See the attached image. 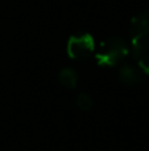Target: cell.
Segmentation results:
<instances>
[{
	"mask_svg": "<svg viewBox=\"0 0 149 151\" xmlns=\"http://www.w3.org/2000/svg\"><path fill=\"white\" fill-rule=\"evenodd\" d=\"M129 49L127 42L121 37H108L104 41L100 42L96 53L95 60L99 66H116L124 61V58L128 56Z\"/></svg>",
	"mask_w": 149,
	"mask_h": 151,
	"instance_id": "cell-1",
	"label": "cell"
},
{
	"mask_svg": "<svg viewBox=\"0 0 149 151\" xmlns=\"http://www.w3.org/2000/svg\"><path fill=\"white\" fill-rule=\"evenodd\" d=\"M129 35L135 57L149 53V11L140 12L132 19Z\"/></svg>",
	"mask_w": 149,
	"mask_h": 151,
	"instance_id": "cell-2",
	"label": "cell"
},
{
	"mask_svg": "<svg viewBox=\"0 0 149 151\" xmlns=\"http://www.w3.org/2000/svg\"><path fill=\"white\" fill-rule=\"evenodd\" d=\"M67 55L70 58L77 61L87 60L95 50L94 37L89 33L74 35L67 41Z\"/></svg>",
	"mask_w": 149,
	"mask_h": 151,
	"instance_id": "cell-3",
	"label": "cell"
},
{
	"mask_svg": "<svg viewBox=\"0 0 149 151\" xmlns=\"http://www.w3.org/2000/svg\"><path fill=\"white\" fill-rule=\"evenodd\" d=\"M119 78L126 85H137L144 80V73L137 65L124 64L119 69Z\"/></svg>",
	"mask_w": 149,
	"mask_h": 151,
	"instance_id": "cell-4",
	"label": "cell"
},
{
	"mask_svg": "<svg viewBox=\"0 0 149 151\" xmlns=\"http://www.w3.org/2000/svg\"><path fill=\"white\" fill-rule=\"evenodd\" d=\"M58 81L65 88L75 89L77 85H78V73L73 68H70V66L63 68V69H61L60 74H58Z\"/></svg>",
	"mask_w": 149,
	"mask_h": 151,
	"instance_id": "cell-5",
	"label": "cell"
},
{
	"mask_svg": "<svg viewBox=\"0 0 149 151\" xmlns=\"http://www.w3.org/2000/svg\"><path fill=\"white\" fill-rule=\"evenodd\" d=\"M75 104L78 106V109L82 110V111H90L94 107V99H92V97L89 93L83 91V93H79L77 96Z\"/></svg>",
	"mask_w": 149,
	"mask_h": 151,
	"instance_id": "cell-6",
	"label": "cell"
},
{
	"mask_svg": "<svg viewBox=\"0 0 149 151\" xmlns=\"http://www.w3.org/2000/svg\"><path fill=\"white\" fill-rule=\"evenodd\" d=\"M137 66L144 74H149V53L137 57Z\"/></svg>",
	"mask_w": 149,
	"mask_h": 151,
	"instance_id": "cell-7",
	"label": "cell"
}]
</instances>
